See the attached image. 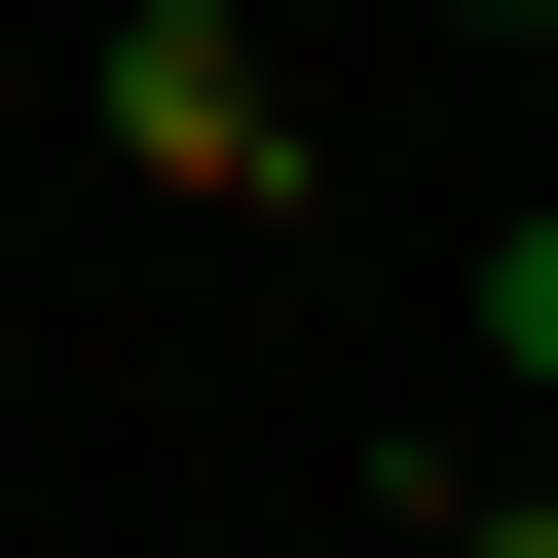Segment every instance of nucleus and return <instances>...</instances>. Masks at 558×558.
I'll return each instance as SVG.
<instances>
[{
  "instance_id": "nucleus-1",
  "label": "nucleus",
  "mask_w": 558,
  "mask_h": 558,
  "mask_svg": "<svg viewBox=\"0 0 558 558\" xmlns=\"http://www.w3.org/2000/svg\"><path fill=\"white\" fill-rule=\"evenodd\" d=\"M112 149H149V186H299V112H260L223 0H149V38H112Z\"/></svg>"
},
{
  "instance_id": "nucleus-2",
  "label": "nucleus",
  "mask_w": 558,
  "mask_h": 558,
  "mask_svg": "<svg viewBox=\"0 0 558 558\" xmlns=\"http://www.w3.org/2000/svg\"><path fill=\"white\" fill-rule=\"evenodd\" d=\"M484 373H558V223H484Z\"/></svg>"
},
{
  "instance_id": "nucleus-3",
  "label": "nucleus",
  "mask_w": 558,
  "mask_h": 558,
  "mask_svg": "<svg viewBox=\"0 0 558 558\" xmlns=\"http://www.w3.org/2000/svg\"><path fill=\"white\" fill-rule=\"evenodd\" d=\"M484 38H558V0H484Z\"/></svg>"
}]
</instances>
